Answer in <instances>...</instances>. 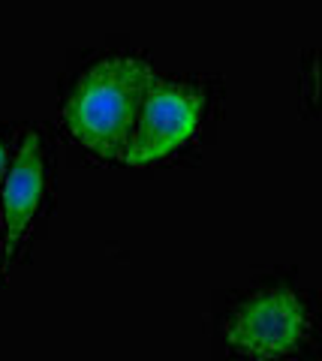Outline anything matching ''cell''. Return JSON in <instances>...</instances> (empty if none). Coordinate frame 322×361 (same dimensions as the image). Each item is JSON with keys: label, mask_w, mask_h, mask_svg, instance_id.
Instances as JSON below:
<instances>
[{"label": "cell", "mask_w": 322, "mask_h": 361, "mask_svg": "<svg viewBox=\"0 0 322 361\" xmlns=\"http://www.w3.org/2000/svg\"><path fill=\"white\" fill-rule=\"evenodd\" d=\"M154 85L151 66L130 54L94 63L66 99V127L85 148L103 157H120Z\"/></svg>", "instance_id": "obj_1"}, {"label": "cell", "mask_w": 322, "mask_h": 361, "mask_svg": "<svg viewBox=\"0 0 322 361\" xmlns=\"http://www.w3.org/2000/svg\"><path fill=\"white\" fill-rule=\"evenodd\" d=\"M202 106H205V97L193 85L154 82L120 157L132 166H142L181 148L196 133Z\"/></svg>", "instance_id": "obj_2"}, {"label": "cell", "mask_w": 322, "mask_h": 361, "mask_svg": "<svg viewBox=\"0 0 322 361\" xmlns=\"http://www.w3.org/2000/svg\"><path fill=\"white\" fill-rule=\"evenodd\" d=\"M307 334V307L290 289H265L241 304L226 325V341L253 358H277L298 349Z\"/></svg>", "instance_id": "obj_3"}, {"label": "cell", "mask_w": 322, "mask_h": 361, "mask_svg": "<svg viewBox=\"0 0 322 361\" xmlns=\"http://www.w3.org/2000/svg\"><path fill=\"white\" fill-rule=\"evenodd\" d=\"M42 196V145L37 133H27L16 154L13 172L6 178L4 190V226H6V247L16 250L25 238L33 214L39 208Z\"/></svg>", "instance_id": "obj_4"}, {"label": "cell", "mask_w": 322, "mask_h": 361, "mask_svg": "<svg viewBox=\"0 0 322 361\" xmlns=\"http://www.w3.org/2000/svg\"><path fill=\"white\" fill-rule=\"evenodd\" d=\"M4 166H6V154H4V145H0V178H4Z\"/></svg>", "instance_id": "obj_5"}]
</instances>
